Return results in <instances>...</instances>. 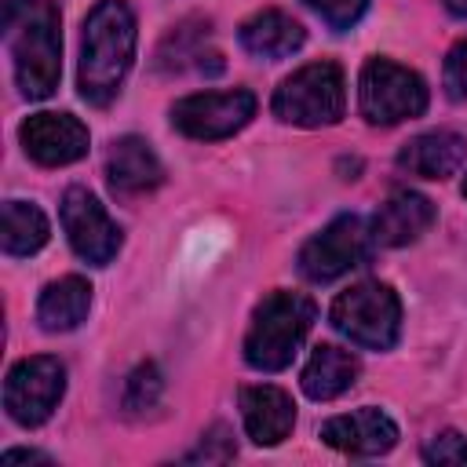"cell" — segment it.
Masks as SVG:
<instances>
[{"instance_id":"1","label":"cell","mask_w":467,"mask_h":467,"mask_svg":"<svg viewBox=\"0 0 467 467\" xmlns=\"http://www.w3.org/2000/svg\"><path fill=\"white\" fill-rule=\"evenodd\" d=\"M135 44H139V29L128 0H99L88 11L80 33V62H77V88L88 106L102 109L120 95L124 77L135 62Z\"/></svg>"},{"instance_id":"2","label":"cell","mask_w":467,"mask_h":467,"mask_svg":"<svg viewBox=\"0 0 467 467\" xmlns=\"http://www.w3.org/2000/svg\"><path fill=\"white\" fill-rule=\"evenodd\" d=\"M4 40L22 99H47L62 77L58 7L51 0H4Z\"/></svg>"},{"instance_id":"3","label":"cell","mask_w":467,"mask_h":467,"mask_svg":"<svg viewBox=\"0 0 467 467\" xmlns=\"http://www.w3.org/2000/svg\"><path fill=\"white\" fill-rule=\"evenodd\" d=\"M317 317V306L306 292L277 288L259 299L252 310V325L244 332V361L255 372H281L299 354L310 325Z\"/></svg>"},{"instance_id":"4","label":"cell","mask_w":467,"mask_h":467,"mask_svg":"<svg viewBox=\"0 0 467 467\" xmlns=\"http://www.w3.org/2000/svg\"><path fill=\"white\" fill-rule=\"evenodd\" d=\"M270 109L281 124L328 128L347 113V80L336 62H306L274 88Z\"/></svg>"},{"instance_id":"5","label":"cell","mask_w":467,"mask_h":467,"mask_svg":"<svg viewBox=\"0 0 467 467\" xmlns=\"http://www.w3.org/2000/svg\"><path fill=\"white\" fill-rule=\"evenodd\" d=\"M328 321L354 347L390 350L401 336V299L387 281H358L332 299Z\"/></svg>"},{"instance_id":"6","label":"cell","mask_w":467,"mask_h":467,"mask_svg":"<svg viewBox=\"0 0 467 467\" xmlns=\"http://www.w3.org/2000/svg\"><path fill=\"white\" fill-rule=\"evenodd\" d=\"M427 84L416 69L394 62V58H368L358 73V109L368 124L390 128L412 117L427 113Z\"/></svg>"},{"instance_id":"7","label":"cell","mask_w":467,"mask_h":467,"mask_svg":"<svg viewBox=\"0 0 467 467\" xmlns=\"http://www.w3.org/2000/svg\"><path fill=\"white\" fill-rule=\"evenodd\" d=\"M372 230L361 215H336L328 226H321L296 255V270L310 285H328L358 266L368 263L372 255Z\"/></svg>"},{"instance_id":"8","label":"cell","mask_w":467,"mask_h":467,"mask_svg":"<svg viewBox=\"0 0 467 467\" xmlns=\"http://www.w3.org/2000/svg\"><path fill=\"white\" fill-rule=\"evenodd\" d=\"M62 394H66V365L51 354H33L15 361L4 379V409L18 427L47 423Z\"/></svg>"},{"instance_id":"9","label":"cell","mask_w":467,"mask_h":467,"mask_svg":"<svg viewBox=\"0 0 467 467\" xmlns=\"http://www.w3.org/2000/svg\"><path fill=\"white\" fill-rule=\"evenodd\" d=\"M255 117V95L248 88L197 91L171 106V128L197 142H219L237 135Z\"/></svg>"},{"instance_id":"10","label":"cell","mask_w":467,"mask_h":467,"mask_svg":"<svg viewBox=\"0 0 467 467\" xmlns=\"http://www.w3.org/2000/svg\"><path fill=\"white\" fill-rule=\"evenodd\" d=\"M58 219H62V230H66L69 248L84 263L106 266V263L117 259V252L124 244V234H120V226L109 219V212L99 204V197L88 186H69L62 193Z\"/></svg>"},{"instance_id":"11","label":"cell","mask_w":467,"mask_h":467,"mask_svg":"<svg viewBox=\"0 0 467 467\" xmlns=\"http://www.w3.org/2000/svg\"><path fill=\"white\" fill-rule=\"evenodd\" d=\"M18 142L26 150L29 161H36L40 168H66L77 164L80 157H88V128L73 117V113H33L22 120L18 128Z\"/></svg>"},{"instance_id":"12","label":"cell","mask_w":467,"mask_h":467,"mask_svg":"<svg viewBox=\"0 0 467 467\" xmlns=\"http://www.w3.org/2000/svg\"><path fill=\"white\" fill-rule=\"evenodd\" d=\"M164 182V164L142 135H120L106 153V186L117 201H139Z\"/></svg>"},{"instance_id":"13","label":"cell","mask_w":467,"mask_h":467,"mask_svg":"<svg viewBox=\"0 0 467 467\" xmlns=\"http://www.w3.org/2000/svg\"><path fill=\"white\" fill-rule=\"evenodd\" d=\"M317 434H321L325 445H332L347 456H383L398 445V423L376 405L332 416V420L321 423Z\"/></svg>"},{"instance_id":"14","label":"cell","mask_w":467,"mask_h":467,"mask_svg":"<svg viewBox=\"0 0 467 467\" xmlns=\"http://www.w3.org/2000/svg\"><path fill=\"white\" fill-rule=\"evenodd\" d=\"M438 219V208L431 197H423L420 190H390L387 201L376 208L368 230H372V241L379 248H405L412 241H420Z\"/></svg>"},{"instance_id":"15","label":"cell","mask_w":467,"mask_h":467,"mask_svg":"<svg viewBox=\"0 0 467 467\" xmlns=\"http://www.w3.org/2000/svg\"><path fill=\"white\" fill-rule=\"evenodd\" d=\"M237 405H241V420H244V431L255 445L270 449V445H281L292 427H296V401L288 390L274 387V383H248L241 387L237 394Z\"/></svg>"},{"instance_id":"16","label":"cell","mask_w":467,"mask_h":467,"mask_svg":"<svg viewBox=\"0 0 467 467\" xmlns=\"http://www.w3.org/2000/svg\"><path fill=\"white\" fill-rule=\"evenodd\" d=\"M467 161V139L460 131L449 128H434L423 135H412L401 150H398V168L416 175V179H449L463 168Z\"/></svg>"},{"instance_id":"17","label":"cell","mask_w":467,"mask_h":467,"mask_svg":"<svg viewBox=\"0 0 467 467\" xmlns=\"http://www.w3.org/2000/svg\"><path fill=\"white\" fill-rule=\"evenodd\" d=\"M237 40H241V47H244L252 58H270V62H277V58L296 55V51L306 44V29H303L292 15H285L281 7H263V11H255L252 18L241 22Z\"/></svg>"},{"instance_id":"18","label":"cell","mask_w":467,"mask_h":467,"mask_svg":"<svg viewBox=\"0 0 467 467\" xmlns=\"http://www.w3.org/2000/svg\"><path fill=\"white\" fill-rule=\"evenodd\" d=\"M358 372H361V361L350 350H343L336 343H317L310 361L303 365L299 387L310 401H332L358 383Z\"/></svg>"},{"instance_id":"19","label":"cell","mask_w":467,"mask_h":467,"mask_svg":"<svg viewBox=\"0 0 467 467\" xmlns=\"http://www.w3.org/2000/svg\"><path fill=\"white\" fill-rule=\"evenodd\" d=\"M91 310V285L80 274H66L51 285H44L40 299H36V325L51 336L73 332L84 325Z\"/></svg>"},{"instance_id":"20","label":"cell","mask_w":467,"mask_h":467,"mask_svg":"<svg viewBox=\"0 0 467 467\" xmlns=\"http://www.w3.org/2000/svg\"><path fill=\"white\" fill-rule=\"evenodd\" d=\"M157 66L171 69V73H182L186 66L197 73H208V77L223 73V58L208 44V22H179L164 36V44L157 51Z\"/></svg>"},{"instance_id":"21","label":"cell","mask_w":467,"mask_h":467,"mask_svg":"<svg viewBox=\"0 0 467 467\" xmlns=\"http://www.w3.org/2000/svg\"><path fill=\"white\" fill-rule=\"evenodd\" d=\"M51 237L47 215L33 201H7L4 204V234L0 244L7 255H36Z\"/></svg>"},{"instance_id":"22","label":"cell","mask_w":467,"mask_h":467,"mask_svg":"<svg viewBox=\"0 0 467 467\" xmlns=\"http://www.w3.org/2000/svg\"><path fill=\"white\" fill-rule=\"evenodd\" d=\"M161 394H164V379H161V368L153 365V361H142V365H135L131 372H128V379H124V412L128 416H142V412H150V409H157L161 405Z\"/></svg>"},{"instance_id":"23","label":"cell","mask_w":467,"mask_h":467,"mask_svg":"<svg viewBox=\"0 0 467 467\" xmlns=\"http://www.w3.org/2000/svg\"><path fill=\"white\" fill-rule=\"evenodd\" d=\"M420 456L434 467H467V434L460 431H438L423 441Z\"/></svg>"},{"instance_id":"24","label":"cell","mask_w":467,"mask_h":467,"mask_svg":"<svg viewBox=\"0 0 467 467\" xmlns=\"http://www.w3.org/2000/svg\"><path fill=\"white\" fill-rule=\"evenodd\" d=\"M328 29L336 33H347L350 26L361 22V15L368 11V0H303Z\"/></svg>"},{"instance_id":"25","label":"cell","mask_w":467,"mask_h":467,"mask_svg":"<svg viewBox=\"0 0 467 467\" xmlns=\"http://www.w3.org/2000/svg\"><path fill=\"white\" fill-rule=\"evenodd\" d=\"M234 452H237V445H234V438H230V431L223 427V423H215L208 434H201V445L193 449V452H186L182 460L186 463H226V460H234Z\"/></svg>"},{"instance_id":"26","label":"cell","mask_w":467,"mask_h":467,"mask_svg":"<svg viewBox=\"0 0 467 467\" xmlns=\"http://www.w3.org/2000/svg\"><path fill=\"white\" fill-rule=\"evenodd\" d=\"M441 84H445V95L452 102L467 99V36L449 47L445 66H441Z\"/></svg>"},{"instance_id":"27","label":"cell","mask_w":467,"mask_h":467,"mask_svg":"<svg viewBox=\"0 0 467 467\" xmlns=\"http://www.w3.org/2000/svg\"><path fill=\"white\" fill-rule=\"evenodd\" d=\"M18 460H26V463H51V456H44L36 449H7L4 452V463H18Z\"/></svg>"},{"instance_id":"28","label":"cell","mask_w":467,"mask_h":467,"mask_svg":"<svg viewBox=\"0 0 467 467\" xmlns=\"http://www.w3.org/2000/svg\"><path fill=\"white\" fill-rule=\"evenodd\" d=\"M452 18H467V0H441Z\"/></svg>"},{"instance_id":"29","label":"cell","mask_w":467,"mask_h":467,"mask_svg":"<svg viewBox=\"0 0 467 467\" xmlns=\"http://www.w3.org/2000/svg\"><path fill=\"white\" fill-rule=\"evenodd\" d=\"M463 197H467V175H463Z\"/></svg>"}]
</instances>
